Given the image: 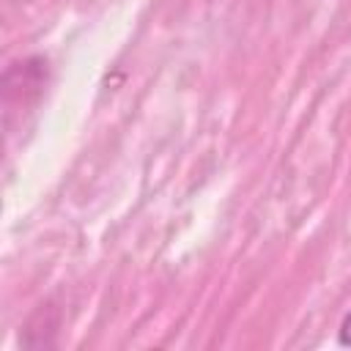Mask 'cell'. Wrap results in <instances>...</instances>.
Returning <instances> with one entry per match:
<instances>
[{
	"mask_svg": "<svg viewBox=\"0 0 351 351\" xmlns=\"http://www.w3.org/2000/svg\"><path fill=\"white\" fill-rule=\"evenodd\" d=\"M340 343L343 346H351V313H346V318H343V324H340Z\"/></svg>",
	"mask_w": 351,
	"mask_h": 351,
	"instance_id": "6da1fadb",
	"label": "cell"
}]
</instances>
